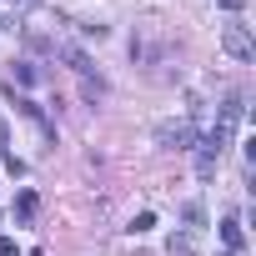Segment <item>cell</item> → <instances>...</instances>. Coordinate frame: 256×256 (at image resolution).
<instances>
[{
    "instance_id": "10",
    "label": "cell",
    "mask_w": 256,
    "mask_h": 256,
    "mask_svg": "<svg viewBox=\"0 0 256 256\" xmlns=\"http://www.w3.org/2000/svg\"><path fill=\"white\" fill-rule=\"evenodd\" d=\"M216 6H221V10H241V6H246V0H216Z\"/></svg>"
},
{
    "instance_id": "1",
    "label": "cell",
    "mask_w": 256,
    "mask_h": 256,
    "mask_svg": "<svg viewBox=\"0 0 256 256\" xmlns=\"http://www.w3.org/2000/svg\"><path fill=\"white\" fill-rule=\"evenodd\" d=\"M156 141H161L166 151H191L201 136H196V126H191V120H166L161 131H156Z\"/></svg>"
},
{
    "instance_id": "4",
    "label": "cell",
    "mask_w": 256,
    "mask_h": 256,
    "mask_svg": "<svg viewBox=\"0 0 256 256\" xmlns=\"http://www.w3.org/2000/svg\"><path fill=\"white\" fill-rule=\"evenodd\" d=\"M36 206H40V201H36V191H20V196H16V216H20V221H30V216H36Z\"/></svg>"
},
{
    "instance_id": "7",
    "label": "cell",
    "mask_w": 256,
    "mask_h": 256,
    "mask_svg": "<svg viewBox=\"0 0 256 256\" xmlns=\"http://www.w3.org/2000/svg\"><path fill=\"white\" fill-rule=\"evenodd\" d=\"M166 251H171V256H191V241H186V236H171Z\"/></svg>"
},
{
    "instance_id": "9",
    "label": "cell",
    "mask_w": 256,
    "mask_h": 256,
    "mask_svg": "<svg viewBox=\"0 0 256 256\" xmlns=\"http://www.w3.org/2000/svg\"><path fill=\"white\" fill-rule=\"evenodd\" d=\"M0 256H20V246H16L10 236H0Z\"/></svg>"
},
{
    "instance_id": "3",
    "label": "cell",
    "mask_w": 256,
    "mask_h": 256,
    "mask_svg": "<svg viewBox=\"0 0 256 256\" xmlns=\"http://www.w3.org/2000/svg\"><path fill=\"white\" fill-rule=\"evenodd\" d=\"M221 241H226V251H241L246 246V236H241V221L231 216V221H221Z\"/></svg>"
},
{
    "instance_id": "8",
    "label": "cell",
    "mask_w": 256,
    "mask_h": 256,
    "mask_svg": "<svg viewBox=\"0 0 256 256\" xmlns=\"http://www.w3.org/2000/svg\"><path fill=\"white\" fill-rule=\"evenodd\" d=\"M186 221H191V226H201V221H206V211H201V201H191V206H186Z\"/></svg>"
},
{
    "instance_id": "5",
    "label": "cell",
    "mask_w": 256,
    "mask_h": 256,
    "mask_svg": "<svg viewBox=\"0 0 256 256\" xmlns=\"http://www.w3.org/2000/svg\"><path fill=\"white\" fill-rule=\"evenodd\" d=\"M16 80H20V86H36V66H30V60H16Z\"/></svg>"
},
{
    "instance_id": "6",
    "label": "cell",
    "mask_w": 256,
    "mask_h": 256,
    "mask_svg": "<svg viewBox=\"0 0 256 256\" xmlns=\"http://www.w3.org/2000/svg\"><path fill=\"white\" fill-rule=\"evenodd\" d=\"M151 226H156V211H141V216L131 221V231H136V236H141V231H151Z\"/></svg>"
},
{
    "instance_id": "2",
    "label": "cell",
    "mask_w": 256,
    "mask_h": 256,
    "mask_svg": "<svg viewBox=\"0 0 256 256\" xmlns=\"http://www.w3.org/2000/svg\"><path fill=\"white\" fill-rule=\"evenodd\" d=\"M221 46H226V56H231V60H241V66H246V60H256V40H251V30H246V26H226V30H221Z\"/></svg>"
}]
</instances>
